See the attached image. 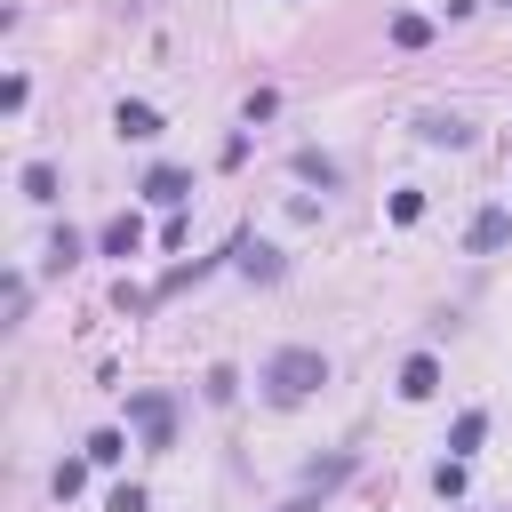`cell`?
<instances>
[{
    "label": "cell",
    "instance_id": "obj_1",
    "mask_svg": "<svg viewBox=\"0 0 512 512\" xmlns=\"http://www.w3.org/2000/svg\"><path fill=\"white\" fill-rule=\"evenodd\" d=\"M264 400H280V408H296V400H312L320 384H328V360L312 352V344H280L272 360H264Z\"/></svg>",
    "mask_w": 512,
    "mask_h": 512
},
{
    "label": "cell",
    "instance_id": "obj_2",
    "mask_svg": "<svg viewBox=\"0 0 512 512\" xmlns=\"http://www.w3.org/2000/svg\"><path fill=\"white\" fill-rule=\"evenodd\" d=\"M128 424L144 432V448H176V400L168 392H136L128 400Z\"/></svg>",
    "mask_w": 512,
    "mask_h": 512
},
{
    "label": "cell",
    "instance_id": "obj_3",
    "mask_svg": "<svg viewBox=\"0 0 512 512\" xmlns=\"http://www.w3.org/2000/svg\"><path fill=\"white\" fill-rule=\"evenodd\" d=\"M144 200H160V208H184V200H192V176H184V168H168V160H160V168H152V176H144Z\"/></svg>",
    "mask_w": 512,
    "mask_h": 512
},
{
    "label": "cell",
    "instance_id": "obj_4",
    "mask_svg": "<svg viewBox=\"0 0 512 512\" xmlns=\"http://www.w3.org/2000/svg\"><path fill=\"white\" fill-rule=\"evenodd\" d=\"M112 128H120V144H152V136H160V112H152V104H120Z\"/></svg>",
    "mask_w": 512,
    "mask_h": 512
},
{
    "label": "cell",
    "instance_id": "obj_5",
    "mask_svg": "<svg viewBox=\"0 0 512 512\" xmlns=\"http://www.w3.org/2000/svg\"><path fill=\"white\" fill-rule=\"evenodd\" d=\"M416 136H424V144H448V152H464V144H472V128H464L456 112H424V120H416Z\"/></svg>",
    "mask_w": 512,
    "mask_h": 512
},
{
    "label": "cell",
    "instance_id": "obj_6",
    "mask_svg": "<svg viewBox=\"0 0 512 512\" xmlns=\"http://www.w3.org/2000/svg\"><path fill=\"white\" fill-rule=\"evenodd\" d=\"M96 248H104V256H136V248H144V224H136L128 208H120V216H112V224L96 232Z\"/></svg>",
    "mask_w": 512,
    "mask_h": 512
},
{
    "label": "cell",
    "instance_id": "obj_7",
    "mask_svg": "<svg viewBox=\"0 0 512 512\" xmlns=\"http://www.w3.org/2000/svg\"><path fill=\"white\" fill-rule=\"evenodd\" d=\"M232 264H240V272H248V280H280V256H272V248H264V240H248V232H240V240H232Z\"/></svg>",
    "mask_w": 512,
    "mask_h": 512
},
{
    "label": "cell",
    "instance_id": "obj_8",
    "mask_svg": "<svg viewBox=\"0 0 512 512\" xmlns=\"http://www.w3.org/2000/svg\"><path fill=\"white\" fill-rule=\"evenodd\" d=\"M432 392H440V360H432V352H416V360L400 368V400H432Z\"/></svg>",
    "mask_w": 512,
    "mask_h": 512
},
{
    "label": "cell",
    "instance_id": "obj_9",
    "mask_svg": "<svg viewBox=\"0 0 512 512\" xmlns=\"http://www.w3.org/2000/svg\"><path fill=\"white\" fill-rule=\"evenodd\" d=\"M504 240H512V216H504V208H480V216H472V248L488 256V248H504Z\"/></svg>",
    "mask_w": 512,
    "mask_h": 512
},
{
    "label": "cell",
    "instance_id": "obj_10",
    "mask_svg": "<svg viewBox=\"0 0 512 512\" xmlns=\"http://www.w3.org/2000/svg\"><path fill=\"white\" fill-rule=\"evenodd\" d=\"M480 440H488V416H480V408H464V416L448 424V456H472Z\"/></svg>",
    "mask_w": 512,
    "mask_h": 512
},
{
    "label": "cell",
    "instance_id": "obj_11",
    "mask_svg": "<svg viewBox=\"0 0 512 512\" xmlns=\"http://www.w3.org/2000/svg\"><path fill=\"white\" fill-rule=\"evenodd\" d=\"M80 248H88V240H80L72 224H56V232H48V272H72V264H80Z\"/></svg>",
    "mask_w": 512,
    "mask_h": 512
},
{
    "label": "cell",
    "instance_id": "obj_12",
    "mask_svg": "<svg viewBox=\"0 0 512 512\" xmlns=\"http://www.w3.org/2000/svg\"><path fill=\"white\" fill-rule=\"evenodd\" d=\"M424 40H432V16L400 8V16H392V48H424Z\"/></svg>",
    "mask_w": 512,
    "mask_h": 512
},
{
    "label": "cell",
    "instance_id": "obj_13",
    "mask_svg": "<svg viewBox=\"0 0 512 512\" xmlns=\"http://www.w3.org/2000/svg\"><path fill=\"white\" fill-rule=\"evenodd\" d=\"M24 200H32V208H48V200H56V168H48V160H32V168H24Z\"/></svg>",
    "mask_w": 512,
    "mask_h": 512
},
{
    "label": "cell",
    "instance_id": "obj_14",
    "mask_svg": "<svg viewBox=\"0 0 512 512\" xmlns=\"http://www.w3.org/2000/svg\"><path fill=\"white\" fill-rule=\"evenodd\" d=\"M120 456H128V440H120L112 424H104V432H88V464H120Z\"/></svg>",
    "mask_w": 512,
    "mask_h": 512
},
{
    "label": "cell",
    "instance_id": "obj_15",
    "mask_svg": "<svg viewBox=\"0 0 512 512\" xmlns=\"http://www.w3.org/2000/svg\"><path fill=\"white\" fill-rule=\"evenodd\" d=\"M432 488H440V504H456V496H464V456H448V464L432 472Z\"/></svg>",
    "mask_w": 512,
    "mask_h": 512
},
{
    "label": "cell",
    "instance_id": "obj_16",
    "mask_svg": "<svg viewBox=\"0 0 512 512\" xmlns=\"http://www.w3.org/2000/svg\"><path fill=\"white\" fill-rule=\"evenodd\" d=\"M80 480H88V456H72V464H56V496H80Z\"/></svg>",
    "mask_w": 512,
    "mask_h": 512
},
{
    "label": "cell",
    "instance_id": "obj_17",
    "mask_svg": "<svg viewBox=\"0 0 512 512\" xmlns=\"http://www.w3.org/2000/svg\"><path fill=\"white\" fill-rule=\"evenodd\" d=\"M424 216V192H392V224H416Z\"/></svg>",
    "mask_w": 512,
    "mask_h": 512
},
{
    "label": "cell",
    "instance_id": "obj_18",
    "mask_svg": "<svg viewBox=\"0 0 512 512\" xmlns=\"http://www.w3.org/2000/svg\"><path fill=\"white\" fill-rule=\"evenodd\" d=\"M232 392H240V376H232V368H208V400H216V408H224V400H232Z\"/></svg>",
    "mask_w": 512,
    "mask_h": 512
},
{
    "label": "cell",
    "instance_id": "obj_19",
    "mask_svg": "<svg viewBox=\"0 0 512 512\" xmlns=\"http://www.w3.org/2000/svg\"><path fill=\"white\" fill-rule=\"evenodd\" d=\"M104 512H144V488H136V480H120V488H112V504H104Z\"/></svg>",
    "mask_w": 512,
    "mask_h": 512
},
{
    "label": "cell",
    "instance_id": "obj_20",
    "mask_svg": "<svg viewBox=\"0 0 512 512\" xmlns=\"http://www.w3.org/2000/svg\"><path fill=\"white\" fill-rule=\"evenodd\" d=\"M504 8H512V0H504Z\"/></svg>",
    "mask_w": 512,
    "mask_h": 512
}]
</instances>
